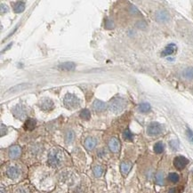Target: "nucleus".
<instances>
[{"instance_id":"nucleus-30","label":"nucleus","mask_w":193,"mask_h":193,"mask_svg":"<svg viewBox=\"0 0 193 193\" xmlns=\"http://www.w3.org/2000/svg\"><path fill=\"white\" fill-rule=\"evenodd\" d=\"M105 27H106V29H108V30H112V29H114V27H115L114 22H113L111 20H110V19H106V20H105Z\"/></svg>"},{"instance_id":"nucleus-6","label":"nucleus","mask_w":193,"mask_h":193,"mask_svg":"<svg viewBox=\"0 0 193 193\" xmlns=\"http://www.w3.org/2000/svg\"><path fill=\"white\" fill-rule=\"evenodd\" d=\"M188 164H189V159L183 156H177L174 159V166L178 170H183V168L186 167Z\"/></svg>"},{"instance_id":"nucleus-26","label":"nucleus","mask_w":193,"mask_h":193,"mask_svg":"<svg viewBox=\"0 0 193 193\" xmlns=\"http://www.w3.org/2000/svg\"><path fill=\"white\" fill-rule=\"evenodd\" d=\"M168 180H169L170 182L173 183H176L179 182L180 176L176 173H170L169 174H168Z\"/></svg>"},{"instance_id":"nucleus-5","label":"nucleus","mask_w":193,"mask_h":193,"mask_svg":"<svg viewBox=\"0 0 193 193\" xmlns=\"http://www.w3.org/2000/svg\"><path fill=\"white\" fill-rule=\"evenodd\" d=\"M171 19L169 13L166 10H159L155 14V20L159 23H166Z\"/></svg>"},{"instance_id":"nucleus-22","label":"nucleus","mask_w":193,"mask_h":193,"mask_svg":"<svg viewBox=\"0 0 193 193\" xmlns=\"http://www.w3.org/2000/svg\"><path fill=\"white\" fill-rule=\"evenodd\" d=\"M139 111L141 112V113H147L150 111L151 109V106L150 103L148 102H142L139 105Z\"/></svg>"},{"instance_id":"nucleus-18","label":"nucleus","mask_w":193,"mask_h":193,"mask_svg":"<svg viewBox=\"0 0 193 193\" xmlns=\"http://www.w3.org/2000/svg\"><path fill=\"white\" fill-rule=\"evenodd\" d=\"M36 125H37V121L35 118H28L24 123V129L27 131H31L36 127Z\"/></svg>"},{"instance_id":"nucleus-8","label":"nucleus","mask_w":193,"mask_h":193,"mask_svg":"<svg viewBox=\"0 0 193 193\" xmlns=\"http://www.w3.org/2000/svg\"><path fill=\"white\" fill-rule=\"evenodd\" d=\"M39 107L41 110H43L45 111H49L54 109V104L53 101L50 100L49 98H44L43 100H41V102L39 103Z\"/></svg>"},{"instance_id":"nucleus-1","label":"nucleus","mask_w":193,"mask_h":193,"mask_svg":"<svg viewBox=\"0 0 193 193\" xmlns=\"http://www.w3.org/2000/svg\"><path fill=\"white\" fill-rule=\"evenodd\" d=\"M63 151L59 149H52L51 151L48 154V164L53 167H57L63 162Z\"/></svg>"},{"instance_id":"nucleus-19","label":"nucleus","mask_w":193,"mask_h":193,"mask_svg":"<svg viewBox=\"0 0 193 193\" xmlns=\"http://www.w3.org/2000/svg\"><path fill=\"white\" fill-rule=\"evenodd\" d=\"M183 76L184 78L188 80H193V68L192 67L186 68L183 71Z\"/></svg>"},{"instance_id":"nucleus-29","label":"nucleus","mask_w":193,"mask_h":193,"mask_svg":"<svg viewBox=\"0 0 193 193\" xmlns=\"http://www.w3.org/2000/svg\"><path fill=\"white\" fill-rule=\"evenodd\" d=\"M128 11H129V13L133 15H139L140 14V11L138 10V8L135 5H131L128 8Z\"/></svg>"},{"instance_id":"nucleus-31","label":"nucleus","mask_w":193,"mask_h":193,"mask_svg":"<svg viewBox=\"0 0 193 193\" xmlns=\"http://www.w3.org/2000/svg\"><path fill=\"white\" fill-rule=\"evenodd\" d=\"M169 145L174 150H178V147H179V142L176 140H173L169 142Z\"/></svg>"},{"instance_id":"nucleus-20","label":"nucleus","mask_w":193,"mask_h":193,"mask_svg":"<svg viewBox=\"0 0 193 193\" xmlns=\"http://www.w3.org/2000/svg\"><path fill=\"white\" fill-rule=\"evenodd\" d=\"M25 9V3L23 1H18L15 3L14 6V11L17 14H21Z\"/></svg>"},{"instance_id":"nucleus-24","label":"nucleus","mask_w":193,"mask_h":193,"mask_svg":"<svg viewBox=\"0 0 193 193\" xmlns=\"http://www.w3.org/2000/svg\"><path fill=\"white\" fill-rule=\"evenodd\" d=\"M93 172L96 177H101L103 174V168L101 166H95L93 168Z\"/></svg>"},{"instance_id":"nucleus-15","label":"nucleus","mask_w":193,"mask_h":193,"mask_svg":"<svg viewBox=\"0 0 193 193\" xmlns=\"http://www.w3.org/2000/svg\"><path fill=\"white\" fill-rule=\"evenodd\" d=\"M93 109L95 111H98V112H101V111H103L107 109V104L102 102V101H100V100H95L93 103Z\"/></svg>"},{"instance_id":"nucleus-33","label":"nucleus","mask_w":193,"mask_h":193,"mask_svg":"<svg viewBox=\"0 0 193 193\" xmlns=\"http://www.w3.org/2000/svg\"><path fill=\"white\" fill-rule=\"evenodd\" d=\"M186 134H187V136H188V139L190 140V141L193 143V132L190 128H188Z\"/></svg>"},{"instance_id":"nucleus-14","label":"nucleus","mask_w":193,"mask_h":193,"mask_svg":"<svg viewBox=\"0 0 193 193\" xmlns=\"http://www.w3.org/2000/svg\"><path fill=\"white\" fill-rule=\"evenodd\" d=\"M21 153V149L20 146H17V145L11 147L9 150V157L12 159H15L19 158Z\"/></svg>"},{"instance_id":"nucleus-3","label":"nucleus","mask_w":193,"mask_h":193,"mask_svg":"<svg viewBox=\"0 0 193 193\" xmlns=\"http://www.w3.org/2000/svg\"><path fill=\"white\" fill-rule=\"evenodd\" d=\"M63 103L67 109H77L80 105V100L73 93H67L63 99Z\"/></svg>"},{"instance_id":"nucleus-9","label":"nucleus","mask_w":193,"mask_h":193,"mask_svg":"<svg viewBox=\"0 0 193 193\" xmlns=\"http://www.w3.org/2000/svg\"><path fill=\"white\" fill-rule=\"evenodd\" d=\"M176 51H177V46H176V45L171 43V44L167 45L165 47V49H164V50L162 51V53H161V56H162V57H166V56L173 55L174 53H176Z\"/></svg>"},{"instance_id":"nucleus-25","label":"nucleus","mask_w":193,"mask_h":193,"mask_svg":"<svg viewBox=\"0 0 193 193\" xmlns=\"http://www.w3.org/2000/svg\"><path fill=\"white\" fill-rule=\"evenodd\" d=\"M156 183L159 185H164V173L163 172H159L156 174L155 177Z\"/></svg>"},{"instance_id":"nucleus-36","label":"nucleus","mask_w":193,"mask_h":193,"mask_svg":"<svg viewBox=\"0 0 193 193\" xmlns=\"http://www.w3.org/2000/svg\"><path fill=\"white\" fill-rule=\"evenodd\" d=\"M168 193H176V190L174 188H173V189H171L169 191H168Z\"/></svg>"},{"instance_id":"nucleus-34","label":"nucleus","mask_w":193,"mask_h":193,"mask_svg":"<svg viewBox=\"0 0 193 193\" xmlns=\"http://www.w3.org/2000/svg\"><path fill=\"white\" fill-rule=\"evenodd\" d=\"M8 11H9L8 6L5 4H1V14H4V13L5 14Z\"/></svg>"},{"instance_id":"nucleus-2","label":"nucleus","mask_w":193,"mask_h":193,"mask_svg":"<svg viewBox=\"0 0 193 193\" xmlns=\"http://www.w3.org/2000/svg\"><path fill=\"white\" fill-rule=\"evenodd\" d=\"M126 106V102L121 97H114L109 103V108L114 113L122 112Z\"/></svg>"},{"instance_id":"nucleus-12","label":"nucleus","mask_w":193,"mask_h":193,"mask_svg":"<svg viewBox=\"0 0 193 193\" xmlns=\"http://www.w3.org/2000/svg\"><path fill=\"white\" fill-rule=\"evenodd\" d=\"M6 174L10 179L14 180V179H17L20 176L21 172L19 170V168H17L15 166H10L6 170Z\"/></svg>"},{"instance_id":"nucleus-10","label":"nucleus","mask_w":193,"mask_h":193,"mask_svg":"<svg viewBox=\"0 0 193 193\" xmlns=\"http://www.w3.org/2000/svg\"><path fill=\"white\" fill-rule=\"evenodd\" d=\"M30 87H31L30 84H28V83H22V84H20V85L14 86V87H13L12 88H10L6 93H18V92H21V91H23V90H26V89L30 88Z\"/></svg>"},{"instance_id":"nucleus-21","label":"nucleus","mask_w":193,"mask_h":193,"mask_svg":"<svg viewBox=\"0 0 193 193\" xmlns=\"http://www.w3.org/2000/svg\"><path fill=\"white\" fill-rule=\"evenodd\" d=\"M153 150H154V152L156 154H161L164 151V150H165L164 143L161 142V141H158L157 143H155V145L153 147Z\"/></svg>"},{"instance_id":"nucleus-32","label":"nucleus","mask_w":193,"mask_h":193,"mask_svg":"<svg viewBox=\"0 0 193 193\" xmlns=\"http://www.w3.org/2000/svg\"><path fill=\"white\" fill-rule=\"evenodd\" d=\"M136 25H137V27H138L139 29L144 30V29L146 28L147 24H146V22L144 21H138V22L136 23Z\"/></svg>"},{"instance_id":"nucleus-27","label":"nucleus","mask_w":193,"mask_h":193,"mask_svg":"<svg viewBox=\"0 0 193 193\" xmlns=\"http://www.w3.org/2000/svg\"><path fill=\"white\" fill-rule=\"evenodd\" d=\"M79 116H80V117L83 118V119L88 120V119H90V117H91V113H90V111L87 110V109H84V110H82V111H80Z\"/></svg>"},{"instance_id":"nucleus-17","label":"nucleus","mask_w":193,"mask_h":193,"mask_svg":"<svg viewBox=\"0 0 193 193\" xmlns=\"http://www.w3.org/2000/svg\"><path fill=\"white\" fill-rule=\"evenodd\" d=\"M58 68L62 70L71 71V70H74L76 69V64L73 62H65V63H63L60 64L58 66Z\"/></svg>"},{"instance_id":"nucleus-16","label":"nucleus","mask_w":193,"mask_h":193,"mask_svg":"<svg viewBox=\"0 0 193 193\" xmlns=\"http://www.w3.org/2000/svg\"><path fill=\"white\" fill-rule=\"evenodd\" d=\"M132 166H133V165L131 162H128V161L122 162L121 165H120V171H121V174L124 176L127 175L132 169Z\"/></svg>"},{"instance_id":"nucleus-4","label":"nucleus","mask_w":193,"mask_h":193,"mask_svg":"<svg viewBox=\"0 0 193 193\" xmlns=\"http://www.w3.org/2000/svg\"><path fill=\"white\" fill-rule=\"evenodd\" d=\"M163 126L158 122H151L147 127V134L150 136H158L162 134Z\"/></svg>"},{"instance_id":"nucleus-23","label":"nucleus","mask_w":193,"mask_h":193,"mask_svg":"<svg viewBox=\"0 0 193 193\" xmlns=\"http://www.w3.org/2000/svg\"><path fill=\"white\" fill-rule=\"evenodd\" d=\"M74 137H75V135H74L73 131L72 130L67 131V133L65 134V142L67 144H70L72 141H74Z\"/></svg>"},{"instance_id":"nucleus-28","label":"nucleus","mask_w":193,"mask_h":193,"mask_svg":"<svg viewBox=\"0 0 193 193\" xmlns=\"http://www.w3.org/2000/svg\"><path fill=\"white\" fill-rule=\"evenodd\" d=\"M123 137L125 140L126 141H133V138H134V135L132 134L131 131L129 129H126L123 133Z\"/></svg>"},{"instance_id":"nucleus-7","label":"nucleus","mask_w":193,"mask_h":193,"mask_svg":"<svg viewBox=\"0 0 193 193\" xmlns=\"http://www.w3.org/2000/svg\"><path fill=\"white\" fill-rule=\"evenodd\" d=\"M12 111H13V114L15 117L20 118V119L25 118L26 114H27L26 109L22 104H17L16 106H14Z\"/></svg>"},{"instance_id":"nucleus-11","label":"nucleus","mask_w":193,"mask_h":193,"mask_svg":"<svg viewBox=\"0 0 193 193\" xmlns=\"http://www.w3.org/2000/svg\"><path fill=\"white\" fill-rule=\"evenodd\" d=\"M109 148L110 150L114 152L117 153L120 150V142L116 137H112L110 141H109Z\"/></svg>"},{"instance_id":"nucleus-13","label":"nucleus","mask_w":193,"mask_h":193,"mask_svg":"<svg viewBox=\"0 0 193 193\" xmlns=\"http://www.w3.org/2000/svg\"><path fill=\"white\" fill-rule=\"evenodd\" d=\"M96 144H97V140L93 137H87L86 140H85V142H84V145H85V148L87 150H92L95 148Z\"/></svg>"},{"instance_id":"nucleus-35","label":"nucleus","mask_w":193,"mask_h":193,"mask_svg":"<svg viewBox=\"0 0 193 193\" xmlns=\"http://www.w3.org/2000/svg\"><path fill=\"white\" fill-rule=\"evenodd\" d=\"M15 193H27V191L22 188H20V189H17Z\"/></svg>"}]
</instances>
